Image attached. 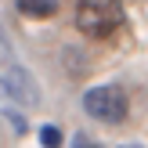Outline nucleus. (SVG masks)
Instances as JSON below:
<instances>
[{"label": "nucleus", "instance_id": "4", "mask_svg": "<svg viewBox=\"0 0 148 148\" xmlns=\"http://www.w3.org/2000/svg\"><path fill=\"white\" fill-rule=\"evenodd\" d=\"M14 7L25 18H54L58 14V0H18Z\"/></svg>", "mask_w": 148, "mask_h": 148}, {"label": "nucleus", "instance_id": "5", "mask_svg": "<svg viewBox=\"0 0 148 148\" xmlns=\"http://www.w3.org/2000/svg\"><path fill=\"white\" fill-rule=\"evenodd\" d=\"M40 145L43 148H62L65 137H62V130H58L54 123H43V127H40Z\"/></svg>", "mask_w": 148, "mask_h": 148}, {"label": "nucleus", "instance_id": "1", "mask_svg": "<svg viewBox=\"0 0 148 148\" xmlns=\"http://www.w3.org/2000/svg\"><path fill=\"white\" fill-rule=\"evenodd\" d=\"M127 22L123 0H76V29L90 40H108Z\"/></svg>", "mask_w": 148, "mask_h": 148}, {"label": "nucleus", "instance_id": "3", "mask_svg": "<svg viewBox=\"0 0 148 148\" xmlns=\"http://www.w3.org/2000/svg\"><path fill=\"white\" fill-rule=\"evenodd\" d=\"M83 112L90 116V119L98 123H123L130 116V98L123 87L116 83H101V87H90V90L83 94Z\"/></svg>", "mask_w": 148, "mask_h": 148}, {"label": "nucleus", "instance_id": "7", "mask_svg": "<svg viewBox=\"0 0 148 148\" xmlns=\"http://www.w3.org/2000/svg\"><path fill=\"white\" fill-rule=\"evenodd\" d=\"M72 148H101V145L94 141V137H87V134H76L72 137Z\"/></svg>", "mask_w": 148, "mask_h": 148}, {"label": "nucleus", "instance_id": "6", "mask_svg": "<svg viewBox=\"0 0 148 148\" xmlns=\"http://www.w3.org/2000/svg\"><path fill=\"white\" fill-rule=\"evenodd\" d=\"M4 119H7V123H11V127H14V134H25V130H29V123L22 119V116L14 112V108H4Z\"/></svg>", "mask_w": 148, "mask_h": 148}, {"label": "nucleus", "instance_id": "2", "mask_svg": "<svg viewBox=\"0 0 148 148\" xmlns=\"http://www.w3.org/2000/svg\"><path fill=\"white\" fill-rule=\"evenodd\" d=\"M0 98H11L18 105H40L43 94L40 83L33 79V72L4 47V36H0Z\"/></svg>", "mask_w": 148, "mask_h": 148}, {"label": "nucleus", "instance_id": "8", "mask_svg": "<svg viewBox=\"0 0 148 148\" xmlns=\"http://www.w3.org/2000/svg\"><path fill=\"white\" fill-rule=\"evenodd\" d=\"M123 148H137V145H123Z\"/></svg>", "mask_w": 148, "mask_h": 148}]
</instances>
